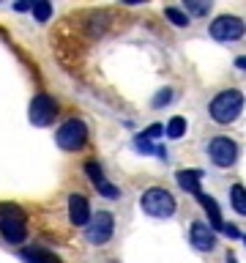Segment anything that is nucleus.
<instances>
[{
  "label": "nucleus",
  "mask_w": 246,
  "mask_h": 263,
  "mask_svg": "<svg viewBox=\"0 0 246 263\" xmlns=\"http://www.w3.org/2000/svg\"><path fill=\"white\" fill-rule=\"evenodd\" d=\"M197 200H200V205H202L205 211H208V217H211V230L224 225V222H221V211H219V205H216V200H213L211 195H202V192H200V195H197Z\"/></svg>",
  "instance_id": "obj_13"
},
{
  "label": "nucleus",
  "mask_w": 246,
  "mask_h": 263,
  "mask_svg": "<svg viewBox=\"0 0 246 263\" xmlns=\"http://www.w3.org/2000/svg\"><path fill=\"white\" fill-rule=\"evenodd\" d=\"M33 14H36L38 22H47L49 16H52V3H47V0H38V3H33Z\"/></svg>",
  "instance_id": "obj_16"
},
{
  "label": "nucleus",
  "mask_w": 246,
  "mask_h": 263,
  "mask_svg": "<svg viewBox=\"0 0 246 263\" xmlns=\"http://www.w3.org/2000/svg\"><path fill=\"white\" fill-rule=\"evenodd\" d=\"M69 219L71 225H79V228H88L90 222V205L82 195H71L69 197Z\"/></svg>",
  "instance_id": "obj_10"
},
{
  "label": "nucleus",
  "mask_w": 246,
  "mask_h": 263,
  "mask_svg": "<svg viewBox=\"0 0 246 263\" xmlns=\"http://www.w3.org/2000/svg\"><path fill=\"white\" fill-rule=\"evenodd\" d=\"M221 230H224V233H227L230 238H241V230L233 228V225H221Z\"/></svg>",
  "instance_id": "obj_25"
},
{
  "label": "nucleus",
  "mask_w": 246,
  "mask_h": 263,
  "mask_svg": "<svg viewBox=\"0 0 246 263\" xmlns=\"http://www.w3.org/2000/svg\"><path fill=\"white\" fill-rule=\"evenodd\" d=\"M170 102H172L170 88H164V90H159V96H153V107H161V104H170Z\"/></svg>",
  "instance_id": "obj_22"
},
{
  "label": "nucleus",
  "mask_w": 246,
  "mask_h": 263,
  "mask_svg": "<svg viewBox=\"0 0 246 263\" xmlns=\"http://www.w3.org/2000/svg\"><path fill=\"white\" fill-rule=\"evenodd\" d=\"M167 137H172V140H178V137H183V132H186V121L183 118H172L170 123H167Z\"/></svg>",
  "instance_id": "obj_17"
},
{
  "label": "nucleus",
  "mask_w": 246,
  "mask_h": 263,
  "mask_svg": "<svg viewBox=\"0 0 246 263\" xmlns=\"http://www.w3.org/2000/svg\"><path fill=\"white\" fill-rule=\"evenodd\" d=\"M208 156H211V162L216 164V167H233L235 156H238V145L230 137L219 135L208 143Z\"/></svg>",
  "instance_id": "obj_6"
},
{
  "label": "nucleus",
  "mask_w": 246,
  "mask_h": 263,
  "mask_svg": "<svg viewBox=\"0 0 246 263\" xmlns=\"http://www.w3.org/2000/svg\"><path fill=\"white\" fill-rule=\"evenodd\" d=\"M96 189H98V192H101L104 197H118V195H120V192H118V186H112L110 181H104V184H98Z\"/></svg>",
  "instance_id": "obj_23"
},
{
  "label": "nucleus",
  "mask_w": 246,
  "mask_h": 263,
  "mask_svg": "<svg viewBox=\"0 0 246 263\" xmlns=\"http://www.w3.org/2000/svg\"><path fill=\"white\" fill-rule=\"evenodd\" d=\"M175 178H178L180 189H186V192H192V195H200V178H202L200 170H178Z\"/></svg>",
  "instance_id": "obj_11"
},
{
  "label": "nucleus",
  "mask_w": 246,
  "mask_h": 263,
  "mask_svg": "<svg viewBox=\"0 0 246 263\" xmlns=\"http://www.w3.org/2000/svg\"><path fill=\"white\" fill-rule=\"evenodd\" d=\"M230 203H233V209L241 214V217H246V186L243 184H235L230 189Z\"/></svg>",
  "instance_id": "obj_14"
},
{
  "label": "nucleus",
  "mask_w": 246,
  "mask_h": 263,
  "mask_svg": "<svg viewBox=\"0 0 246 263\" xmlns=\"http://www.w3.org/2000/svg\"><path fill=\"white\" fill-rule=\"evenodd\" d=\"M30 6H33V3H14V8H16V11H28Z\"/></svg>",
  "instance_id": "obj_26"
},
{
  "label": "nucleus",
  "mask_w": 246,
  "mask_h": 263,
  "mask_svg": "<svg viewBox=\"0 0 246 263\" xmlns=\"http://www.w3.org/2000/svg\"><path fill=\"white\" fill-rule=\"evenodd\" d=\"M164 16H167L172 25H178V28H186V25H189V14L180 11V8H172V6L164 8Z\"/></svg>",
  "instance_id": "obj_15"
},
{
  "label": "nucleus",
  "mask_w": 246,
  "mask_h": 263,
  "mask_svg": "<svg viewBox=\"0 0 246 263\" xmlns=\"http://www.w3.org/2000/svg\"><path fill=\"white\" fill-rule=\"evenodd\" d=\"M139 205H142V211L148 217H156V219H167L175 214V197H172V192H167V189H161V186H151L148 192H142Z\"/></svg>",
  "instance_id": "obj_2"
},
{
  "label": "nucleus",
  "mask_w": 246,
  "mask_h": 263,
  "mask_svg": "<svg viewBox=\"0 0 246 263\" xmlns=\"http://www.w3.org/2000/svg\"><path fill=\"white\" fill-rule=\"evenodd\" d=\"M159 135H164V126H159V123H153V126H148L139 137H145V140H153V137H159Z\"/></svg>",
  "instance_id": "obj_24"
},
{
  "label": "nucleus",
  "mask_w": 246,
  "mask_h": 263,
  "mask_svg": "<svg viewBox=\"0 0 246 263\" xmlns=\"http://www.w3.org/2000/svg\"><path fill=\"white\" fill-rule=\"evenodd\" d=\"M227 263H235V258H233V255H227Z\"/></svg>",
  "instance_id": "obj_28"
},
{
  "label": "nucleus",
  "mask_w": 246,
  "mask_h": 263,
  "mask_svg": "<svg viewBox=\"0 0 246 263\" xmlns=\"http://www.w3.org/2000/svg\"><path fill=\"white\" fill-rule=\"evenodd\" d=\"M246 33V22L241 16H233V14H221L211 22V36L216 41H238Z\"/></svg>",
  "instance_id": "obj_4"
},
{
  "label": "nucleus",
  "mask_w": 246,
  "mask_h": 263,
  "mask_svg": "<svg viewBox=\"0 0 246 263\" xmlns=\"http://www.w3.org/2000/svg\"><path fill=\"white\" fill-rule=\"evenodd\" d=\"M0 236L8 244H22L28 238V225H25V214H14V217L0 219Z\"/></svg>",
  "instance_id": "obj_8"
},
{
  "label": "nucleus",
  "mask_w": 246,
  "mask_h": 263,
  "mask_svg": "<svg viewBox=\"0 0 246 263\" xmlns=\"http://www.w3.org/2000/svg\"><path fill=\"white\" fill-rule=\"evenodd\" d=\"M55 143L63 148V151H79L82 145L88 143V126L79 118H69L66 123H60L55 135Z\"/></svg>",
  "instance_id": "obj_3"
},
{
  "label": "nucleus",
  "mask_w": 246,
  "mask_h": 263,
  "mask_svg": "<svg viewBox=\"0 0 246 263\" xmlns=\"http://www.w3.org/2000/svg\"><path fill=\"white\" fill-rule=\"evenodd\" d=\"M235 66H238V69H243V71H246V58H238V61H235Z\"/></svg>",
  "instance_id": "obj_27"
},
{
  "label": "nucleus",
  "mask_w": 246,
  "mask_h": 263,
  "mask_svg": "<svg viewBox=\"0 0 246 263\" xmlns=\"http://www.w3.org/2000/svg\"><path fill=\"white\" fill-rule=\"evenodd\" d=\"M14 214H22L19 205H14V203H0V219H6V217H14Z\"/></svg>",
  "instance_id": "obj_21"
},
{
  "label": "nucleus",
  "mask_w": 246,
  "mask_h": 263,
  "mask_svg": "<svg viewBox=\"0 0 246 263\" xmlns=\"http://www.w3.org/2000/svg\"><path fill=\"white\" fill-rule=\"evenodd\" d=\"M241 110H243V93L238 88H227L221 93H216L208 107L211 118L216 123H233L241 115Z\"/></svg>",
  "instance_id": "obj_1"
},
{
  "label": "nucleus",
  "mask_w": 246,
  "mask_h": 263,
  "mask_svg": "<svg viewBox=\"0 0 246 263\" xmlns=\"http://www.w3.org/2000/svg\"><path fill=\"white\" fill-rule=\"evenodd\" d=\"M112 230H115V217L110 211H98L96 217H90L85 233H88L90 244H104V241H110Z\"/></svg>",
  "instance_id": "obj_7"
},
{
  "label": "nucleus",
  "mask_w": 246,
  "mask_h": 263,
  "mask_svg": "<svg viewBox=\"0 0 246 263\" xmlns=\"http://www.w3.org/2000/svg\"><path fill=\"white\" fill-rule=\"evenodd\" d=\"M243 241H246V236H243Z\"/></svg>",
  "instance_id": "obj_29"
},
{
  "label": "nucleus",
  "mask_w": 246,
  "mask_h": 263,
  "mask_svg": "<svg viewBox=\"0 0 246 263\" xmlns=\"http://www.w3.org/2000/svg\"><path fill=\"white\" fill-rule=\"evenodd\" d=\"M186 6V11L189 14H194V16H205V14H208V3H202V0H189V3H183Z\"/></svg>",
  "instance_id": "obj_19"
},
{
  "label": "nucleus",
  "mask_w": 246,
  "mask_h": 263,
  "mask_svg": "<svg viewBox=\"0 0 246 263\" xmlns=\"http://www.w3.org/2000/svg\"><path fill=\"white\" fill-rule=\"evenodd\" d=\"M189 241H192L194 250L211 252L213 247H216V233H213L205 222H192V228H189Z\"/></svg>",
  "instance_id": "obj_9"
},
{
  "label": "nucleus",
  "mask_w": 246,
  "mask_h": 263,
  "mask_svg": "<svg viewBox=\"0 0 246 263\" xmlns=\"http://www.w3.org/2000/svg\"><path fill=\"white\" fill-rule=\"evenodd\" d=\"M30 123L33 126H49L55 121V112H57V102L49 93H36L30 102Z\"/></svg>",
  "instance_id": "obj_5"
},
{
  "label": "nucleus",
  "mask_w": 246,
  "mask_h": 263,
  "mask_svg": "<svg viewBox=\"0 0 246 263\" xmlns=\"http://www.w3.org/2000/svg\"><path fill=\"white\" fill-rule=\"evenodd\" d=\"M22 260L25 263H60V258H55V255L47 252V250H38V247H25Z\"/></svg>",
  "instance_id": "obj_12"
},
{
  "label": "nucleus",
  "mask_w": 246,
  "mask_h": 263,
  "mask_svg": "<svg viewBox=\"0 0 246 263\" xmlns=\"http://www.w3.org/2000/svg\"><path fill=\"white\" fill-rule=\"evenodd\" d=\"M85 173H88V178L90 181H93V186H98V184H104V170L101 167H98V162H88L85 164Z\"/></svg>",
  "instance_id": "obj_18"
},
{
  "label": "nucleus",
  "mask_w": 246,
  "mask_h": 263,
  "mask_svg": "<svg viewBox=\"0 0 246 263\" xmlns=\"http://www.w3.org/2000/svg\"><path fill=\"white\" fill-rule=\"evenodd\" d=\"M134 148L137 151H142V154H156V148L151 145V140H145V137H134Z\"/></svg>",
  "instance_id": "obj_20"
}]
</instances>
